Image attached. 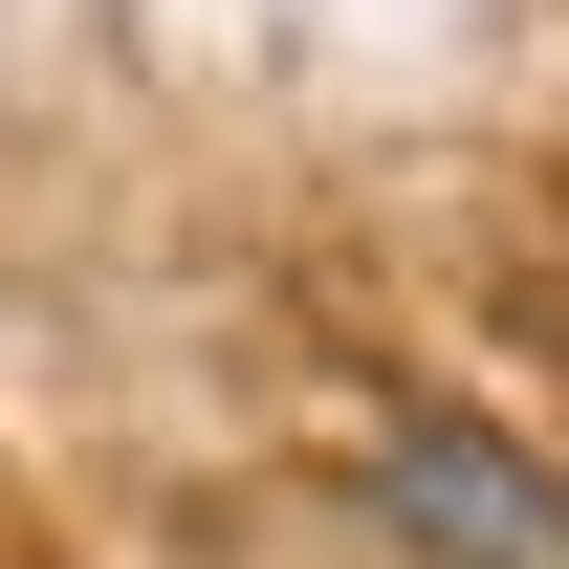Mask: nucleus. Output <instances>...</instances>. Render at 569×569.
<instances>
[{
	"instance_id": "nucleus-1",
	"label": "nucleus",
	"mask_w": 569,
	"mask_h": 569,
	"mask_svg": "<svg viewBox=\"0 0 569 569\" xmlns=\"http://www.w3.org/2000/svg\"><path fill=\"white\" fill-rule=\"evenodd\" d=\"M372 503L417 526L438 569H569V482L526 460V438L482 417H417V438H372Z\"/></svg>"
}]
</instances>
